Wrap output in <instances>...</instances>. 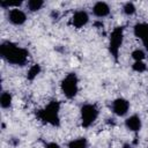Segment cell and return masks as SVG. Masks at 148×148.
<instances>
[{
    "label": "cell",
    "mask_w": 148,
    "mask_h": 148,
    "mask_svg": "<svg viewBox=\"0 0 148 148\" xmlns=\"http://www.w3.org/2000/svg\"><path fill=\"white\" fill-rule=\"evenodd\" d=\"M134 34L136 37L143 39L148 36V24L147 23H138L134 27Z\"/></svg>",
    "instance_id": "cell-11"
},
{
    "label": "cell",
    "mask_w": 148,
    "mask_h": 148,
    "mask_svg": "<svg viewBox=\"0 0 148 148\" xmlns=\"http://www.w3.org/2000/svg\"><path fill=\"white\" fill-rule=\"evenodd\" d=\"M88 14L86 13V12H83V10H79V12H76L75 14H74V16H73V24H74V27H76V28H81V27H83L87 22H88Z\"/></svg>",
    "instance_id": "cell-7"
},
{
    "label": "cell",
    "mask_w": 148,
    "mask_h": 148,
    "mask_svg": "<svg viewBox=\"0 0 148 148\" xmlns=\"http://www.w3.org/2000/svg\"><path fill=\"white\" fill-rule=\"evenodd\" d=\"M58 113H59V103L53 101L45 109L38 112V117L43 123H47L51 125H58L59 124Z\"/></svg>",
    "instance_id": "cell-2"
},
{
    "label": "cell",
    "mask_w": 148,
    "mask_h": 148,
    "mask_svg": "<svg viewBox=\"0 0 148 148\" xmlns=\"http://www.w3.org/2000/svg\"><path fill=\"white\" fill-rule=\"evenodd\" d=\"M46 148H60V147H59V145H57V143H54V142H51V143H49V145L46 146Z\"/></svg>",
    "instance_id": "cell-19"
},
{
    "label": "cell",
    "mask_w": 148,
    "mask_h": 148,
    "mask_svg": "<svg viewBox=\"0 0 148 148\" xmlns=\"http://www.w3.org/2000/svg\"><path fill=\"white\" fill-rule=\"evenodd\" d=\"M128 108H130V104L126 99L124 98H117L113 104H112V110L118 116H124L126 114V112L128 111Z\"/></svg>",
    "instance_id": "cell-6"
},
{
    "label": "cell",
    "mask_w": 148,
    "mask_h": 148,
    "mask_svg": "<svg viewBox=\"0 0 148 148\" xmlns=\"http://www.w3.org/2000/svg\"><path fill=\"white\" fill-rule=\"evenodd\" d=\"M92 12H94V14L96 16L104 17V16H106L109 14L110 9H109V6L105 2H97V3H95V6L92 8Z\"/></svg>",
    "instance_id": "cell-9"
},
{
    "label": "cell",
    "mask_w": 148,
    "mask_h": 148,
    "mask_svg": "<svg viewBox=\"0 0 148 148\" xmlns=\"http://www.w3.org/2000/svg\"><path fill=\"white\" fill-rule=\"evenodd\" d=\"M133 69L135 72H143V71H146V65L142 61H135L133 64Z\"/></svg>",
    "instance_id": "cell-17"
},
{
    "label": "cell",
    "mask_w": 148,
    "mask_h": 148,
    "mask_svg": "<svg viewBox=\"0 0 148 148\" xmlns=\"http://www.w3.org/2000/svg\"><path fill=\"white\" fill-rule=\"evenodd\" d=\"M132 57L135 61H141L145 58V52L141 51V50H135V51L132 52Z\"/></svg>",
    "instance_id": "cell-16"
},
{
    "label": "cell",
    "mask_w": 148,
    "mask_h": 148,
    "mask_svg": "<svg viewBox=\"0 0 148 148\" xmlns=\"http://www.w3.org/2000/svg\"><path fill=\"white\" fill-rule=\"evenodd\" d=\"M43 6V1L42 0H30L28 2V7L31 12H36L38 10L40 7Z\"/></svg>",
    "instance_id": "cell-15"
},
{
    "label": "cell",
    "mask_w": 148,
    "mask_h": 148,
    "mask_svg": "<svg viewBox=\"0 0 148 148\" xmlns=\"http://www.w3.org/2000/svg\"><path fill=\"white\" fill-rule=\"evenodd\" d=\"M68 147L69 148H86L87 147V140L83 139V138L73 140L68 143Z\"/></svg>",
    "instance_id": "cell-12"
},
{
    "label": "cell",
    "mask_w": 148,
    "mask_h": 148,
    "mask_svg": "<svg viewBox=\"0 0 148 148\" xmlns=\"http://www.w3.org/2000/svg\"><path fill=\"white\" fill-rule=\"evenodd\" d=\"M25 18V14L20 9H12L9 13V20L14 24H22Z\"/></svg>",
    "instance_id": "cell-8"
},
{
    "label": "cell",
    "mask_w": 148,
    "mask_h": 148,
    "mask_svg": "<svg viewBox=\"0 0 148 148\" xmlns=\"http://www.w3.org/2000/svg\"><path fill=\"white\" fill-rule=\"evenodd\" d=\"M98 111L95 105L91 104H86L81 109V118H82V125L84 127L90 126L97 118Z\"/></svg>",
    "instance_id": "cell-4"
},
{
    "label": "cell",
    "mask_w": 148,
    "mask_h": 148,
    "mask_svg": "<svg viewBox=\"0 0 148 148\" xmlns=\"http://www.w3.org/2000/svg\"><path fill=\"white\" fill-rule=\"evenodd\" d=\"M39 72H40L39 65H34V66H31L30 69H29V72H28V79H29V80H34V79L39 74Z\"/></svg>",
    "instance_id": "cell-14"
},
{
    "label": "cell",
    "mask_w": 148,
    "mask_h": 148,
    "mask_svg": "<svg viewBox=\"0 0 148 148\" xmlns=\"http://www.w3.org/2000/svg\"><path fill=\"white\" fill-rule=\"evenodd\" d=\"M0 104L2 108H9L12 104V96L9 92H3L0 97Z\"/></svg>",
    "instance_id": "cell-13"
},
{
    "label": "cell",
    "mask_w": 148,
    "mask_h": 148,
    "mask_svg": "<svg viewBox=\"0 0 148 148\" xmlns=\"http://www.w3.org/2000/svg\"><path fill=\"white\" fill-rule=\"evenodd\" d=\"M121 43H123V28L118 27V28L113 29V31L111 32V36H110V52L112 53V56L114 58H117V56H118V50H119Z\"/></svg>",
    "instance_id": "cell-5"
},
{
    "label": "cell",
    "mask_w": 148,
    "mask_h": 148,
    "mask_svg": "<svg viewBox=\"0 0 148 148\" xmlns=\"http://www.w3.org/2000/svg\"><path fill=\"white\" fill-rule=\"evenodd\" d=\"M142 42H143V45L146 46V49L148 50V36H147V37H145V38L142 39Z\"/></svg>",
    "instance_id": "cell-20"
},
{
    "label": "cell",
    "mask_w": 148,
    "mask_h": 148,
    "mask_svg": "<svg viewBox=\"0 0 148 148\" xmlns=\"http://www.w3.org/2000/svg\"><path fill=\"white\" fill-rule=\"evenodd\" d=\"M126 126H127L128 130L136 132L141 127V120H140V118L138 116H132V117L126 119Z\"/></svg>",
    "instance_id": "cell-10"
},
{
    "label": "cell",
    "mask_w": 148,
    "mask_h": 148,
    "mask_svg": "<svg viewBox=\"0 0 148 148\" xmlns=\"http://www.w3.org/2000/svg\"><path fill=\"white\" fill-rule=\"evenodd\" d=\"M0 53L8 62L15 65H23L28 58V52L24 49L9 42H6L0 46Z\"/></svg>",
    "instance_id": "cell-1"
},
{
    "label": "cell",
    "mask_w": 148,
    "mask_h": 148,
    "mask_svg": "<svg viewBox=\"0 0 148 148\" xmlns=\"http://www.w3.org/2000/svg\"><path fill=\"white\" fill-rule=\"evenodd\" d=\"M61 89H62V92L67 97H69V98L74 97L77 92V77H76V75L73 73L68 74L61 82Z\"/></svg>",
    "instance_id": "cell-3"
},
{
    "label": "cell",
    "mask_w": 148,
    "mask_h": 148,
    "mask_svg": "<svg viewBox=\"0 0 148 148\" xmlns=\"http://www.w3.org/2000/svg\"><path fill=\"white\" fill-rule=\"evenodd\" d=\"M123 148H131V147H130V146H128V145H125V146H124V147H123Z\"/></svg>",
    "instance_id": "cell-21"
},
{
    "label": "cell",
    "mask_w": 148,
    "mask_h": 148,
    "mask_svg": "<svg viewBox=\"0 0 148 148\" xmlns=\"http://www.w3.org/2000/svg\"><path fill=\"white\" fill-rule=\"evenodd\" d=\"M124 12H125V14H127V15H132V14L135 12L134 5L131 3V2H127V3L124 6Z\"/></svg>",
    "instance_id": "cell-18"
}]
</instances>
